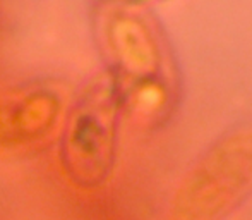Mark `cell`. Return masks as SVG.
<instances>
[{"instance_id": "1", "label": "cell", "mask_w": 252, "mask_h": 220, "mask_svg": "<svg viewBox=\"0 0 252 220\" xmlns=\"http://www.w3.org/2000/svg\"><path fill=\"white\" fill-rule=\"evenodd\" d=\"M122 113L119 91L106 71L94 74L76 93L59 138L60 165L76 187L94 189L108 181Z\"/></svg>"}, {"instance_id": "2", "label": "cell", "mask_w": 252, "mask_h": 220, "mask_svg": "<svg viewBox=\"0 0 252 220\" xmlns=\"http://www.w3.org/2000/svg\"><path fill=\"white\" fill-rule=\"evenodd\" d=\"M98 40L117 86L122 112L151 115L155 93L161 83V52L151 26L120 5L101 3Z\"/></svg>"}, {"instance_id": "3", "label": "cell", "mask_w": 252, "mask_h": 220, "mask_svg": "<svg viewBox=\"0 0 252 220\" xmlns=\"http://www.w3.org/2000/svg\"><path fill=\"white\" fill-rule=\"evenodd\" d=\"M252 184V134L237 133L216 143L180 186L172 220H221Z\"/></svg>"}, {"instance_id": "4", "label": "cell", "mask_w": 252, "mask_h": 220, "mask_svg": "<svg viewBox=\"0 0 252 220\" xmlns=\"http://www.w3.org/2000/svg\"><path fill=\"white\" fill-rule=\"evenodd\" d=\"M62 112L59 91L41 84L0 95V155L23 153L52 140Z\"/></svg>"}, {"instance_id": "5", "label": "cell", "mask_w": 252, "mask_h": 220, "mask_svg": "<svg viewBox=\"0 0 252 220\" xmlns=\"http://www.w3.org/2000/svg\"><path fill=\"white\" fill-rule=\"evenodd\" d=\"M143 2L146 0H101V3H110V5H136Z\"/></svg>"}]
</instances>
